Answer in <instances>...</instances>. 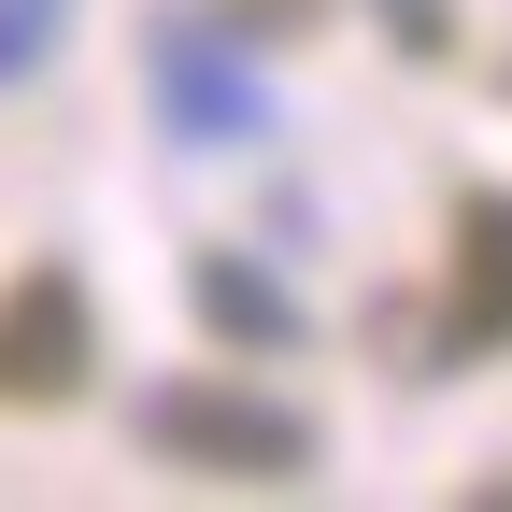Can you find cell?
I'll return each mask as SVG.
<instances>
[{
    "label": "cell",
    "mask_w": 512,
    "mask_h": 512,
    "mask_svg": "<svg viewBox=\"0 0 512 512\" xmlns=\"http://www.w3.org/2000/svg\"><path fill=\"white\" fill-rule=\"evenodd\" d=\"M200 313H214L228 342H285V328H299V313H285V285H256L242 256H200Z\"/></svg>",
    "instance_id": "cell-4"
},
{
    "label": "cell",
    "mask_w": 512,
    "mask_h": 512,
    "mask_svg": "<svg viewBox=\"0 0 512 512\" xmlns=\"http://www.w3.org/2000/svg\"><path fill=\"white\" fill-rule=\"evenodd\" d=\"M512 342V200H456V285H441V356Z\"/></svg>",
    "instance_id": "cell-3"
},
{
    "label": "cell",
    "mask_w": 512,
    "mask_h": 512,
    "mask_svg": "<svg viewBox=\"0 0 512 512\" xmlns=\"http://www.w3.org/2000/svg\"><path fill=\"white\" fill-rule=\"evenodd\" d=\"M72 384H86V299H72V271L0 285V399H72Z\"/></svg>",
    "instance_id": "cell-2"
},
{
    "label": "cell",
    "mask_w": 512,
    "mask_h": 512,
    "mask_svg": "<svg viewBox=\"0 0 512 512\" xmlns=\"http://www.w3.org/2000/svg\"><path fill=\"white\" fill-rule=\"evenodd\" d=\"M143 441L185 456V470H214V484H299L313 470V427L271 413L256 384H157V399H143Z\"/></svg>",
    "instance_id": "cell-1"
}]
</instances>
